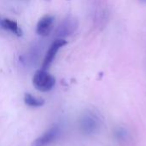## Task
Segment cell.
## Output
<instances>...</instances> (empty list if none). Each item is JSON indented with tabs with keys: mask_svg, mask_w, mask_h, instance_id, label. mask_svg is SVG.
<instances>
[{
	"mask_svg": "<svg viewBox=\"0 0 146 146\" xmlns=\"http://www.w3.org/2000/svg\"><path fill=\"white\" fill-rule=\"evenodd\" d=\"M100 123L98 118L94 115H86L81 120V128L87 134H92L96 133L99 128Z\"/></svg>",
	"mask_w": 146,
	"mask_h": 146,
	"instance_id": "8992f818",
	"label": "cell"
},
{
	"mask_svg": "<svg viewBox=\"0 0 146 146\" xmlns=\"http://www.w3.org/2000/svg\"><path fill=\"white\" fill-rule=\"evenodd\" d=\"M115 134H116V136H117V138L119 139H126V137L127 135V133H126V131H124L123 129H119L116 132Z\"/></svg>",
	"mask_w": 146,
	"mask_h": 146,
	"instance_id": "9c48e42d",
	"label": "cell"
},
{
	"mask_svg": "<svg viewBox=\"0 0 146 146\" xmlns=\"http://www.w3.org/2000/svg\"><path fill=\"white\" fill-rule=\"evenodd\" d=\"M46 1H50V0H46Z\"/></svg>",
	"mask_w": 146,
	"mask_h": 146,
	"instance_id": "8fae6325",
	"label": "cell"
},
{
	"mask_svg": "<svg viewBox=\"0 0 146 146\" xmlns=\"http://www.w3.org/2000/svg\"><path fill=\"white\" fill-rule=\"evenodd\" d=\"M60 134V129L58 127H53L44 133L42 136L38 138L33 143V146H47L52 143Z\"/></svg>",
	"mask_w": 146,
	"mask_h": 146,
	"instance_id": "5b68a950",
	"label": "cell"
},
{
	"mask_svg": "<svg viewBox=\"0 0 146 146\" xmlns=\"http://www.w3.org/2000/svg\"><path fill=\"white\" fill-rule=\"evenodd\" d=\"M77 27H78V21L72 16H68L66 19L63 20V21L58 27L56 34L58 37L68 36L74 33L77 29Z\"/></svg>",
	"mask_w": 146,
	"mask_h": 146,
	"instance_id": "277c9868",
	"label": "cell"
},
{
	"mask_svg": "<svg viewBox=\"0 0 146 146\" xmlns=\"http://www.w3.org/2000/svg\"><path fill=\"white\" fill-rule=\"evenodd\" d=\"M67 44H68V42L63 38H58V39H56L55 41H53V43L50 46V48L47 50L46 55L44 56V62L42 63V69L47 70L50 68V66L51 65L52 62L54 61L58 50L62 47L65 46Z\"/></svg>",
	"mask_w": 146,
	"mask_h": 146,
	"instance_id": "7a4b0ae2",
	"label": "cell"
},
{
	"mask_svg": "<svg viewBox=\"0 0 146 146\" xmlns=\"http://www.w3.org/2000/svg\"><path fill=\"white\" fill-rule=\"evenodd\" d=\"M2 21H3V18L0 17V28H1V26H2Z\"/></svg>",
	"mask_w": 146,
	"mask_h": 146,
	"instance_id": "30bf717a",
	"label": "cell"
},
{
	"mask_svg": "<svg viewBox=\"0 0 146 146\" xmlns=\"http://www.w3.org/2000/svg\"><path fill=\"white\" fill-rule=\"evenodd\" d=\"M1 28L4 29V30H8L18 37H21L23 34V32H22L21 28L18 26L17 22L11 19H8V18L3 19Z\"/></svg>",
	"mask_w": 146,
	"mask_h": 146,
	"instance_id": "52a82bcc",
	"label": "cell"
},
{
	"mask_svg": "<svg viewBox=\"0 0 146 146\" xmlns=\"http://www.w3.org/2000/svg\"><path fill=\"white\" fill-rule=\"evenodd\" d=\"M33 84L38 91L46 92L54 87L56 79L46 70L41 68L34 74L33 77Z\"/></svg>",
	"mask_w": 146,
	"mask_h": 146,
	"instance_id": "6da1fadb",
	"label": "cell"
},
{
	"mask_svg": "<svg viewBox=\"0 0 146 146\" xmlns=\"http://www.w3.org/2000/svg\"><path fill=\"white\" fill-rule=\"evenodd\" d=\"M55 22V17L50 15H44L42 18L39 19L37 27H36V33L41 37H47L50 35L53 29Z\"/></svg>",
	"mask_w": 146,
	"mask_h": 146,
	"instance_id": "3957f363",
	"label": "cell"
},
{
	"mask_svg": "<svg viewBox=\"0 0 146 146\" xmlns=\"http://www.w3.org/2000/svg\"><path fill=\"white\" fill-rule=\"evenodd\" d=\"M24 102L27 105L30 107H40L44 104V100L41 98H37L29 93H26L24 97Z\"/></svg>",
	"mask_w": 146,
	"mask_h": 146,
	"instance_id": "ba28073f",
	"label": "cell"
}]
</instances>
